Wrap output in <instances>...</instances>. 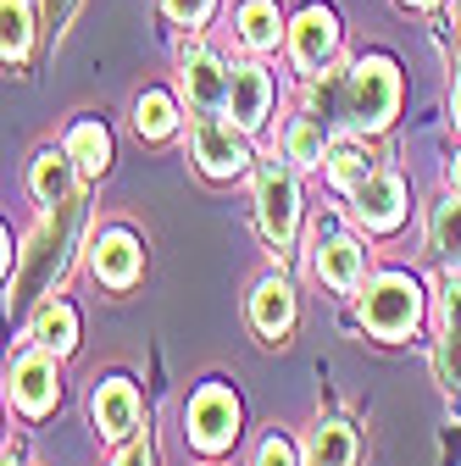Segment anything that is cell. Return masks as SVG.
Wrapping results in <instances>:
<instances>
[{"label": "cell", "instance_id": "cell-1", "mask_svg": "<svg viewBox=\"0 0 461 466\" xmlns=\"http://www.w3.org/2000/svg\"><path fill=\"white\" fill-rule=\"evenodd\" d=\"M394 106H400V73L384 56H367L351 73V89H344V116L362 128V134H378L394 123Z\"/></svg>", "mask_w": 461, "mask_h": 466}, {"label": "cell", "instance_id": "cell-2", "mask_svg": "<svg viewBox=\"0 0 461 466\" xmlns=\"http://www.w3.org/2000/svg\"><path fill=\"white\" fill-rule=\"evenodd\" d=\"M417 317H423V295H417V283L400 278V272H384L367 295H362V322H367V333H378V339L412 333Z\"/></svg>", "mask_w": 461, "mask_h": 466}, {"label": "cell", "instance_id": "cell-3", "mask_svg": "<svg viewBox=\"0 0 461 466\" xmlns=\"http://www.w3.org/2000/svg\"><path fill=\"white\" fill-rule=\"evenodd\" d=\"M256 217H261V233L283 250L295 239V222H301V189H295V172L283 167L278 156L261 167L256 178Z\"/></svg>", "mask_w": 461, "mask_h": 466}, {"label": "cell", "instance_id": "cell-4", "mask_svg": "<svg viewBox=\"0 0 461 466\" xmlns=\"http://www.w3.org/2000/svg\"><path fill=\"white\" fill-rule=\"evenodd\" d=\"M234 433H240V400L228 394L222 383H206L190 400V439H195V450L217 455V450L234 444Z\"/></svg>", "mask_w": 461, "mask_h": 466}, {"label": "cell", "instance_id": "cell-5", "mask_svg": "<svg viewBox=\"0 0 461 466\" xmlns=\"http://www.w3.org/2000/svg\"><path fill=\"white\" fill-rule=\"evenodd\" d=\"M195 156L200 167L211 172V178H240V172L251 167V150L245 139L234 134V123H222V116H195Z\"/></svg>", "mask_w": 461, "mask_h": 466}, {"label": "cell", "instance_id": "cell-6", "mask_svg": "<svg viewBox=\"0 0 461 466\" xmlns=\"http://www.w3.org/2000/svg\"><path fill=\"white\" fill-rule=\"evenodd\" d=\"M184 89H190V106L200 116L228 106V67L217 62L206 45H190V56H184Z\"/></svg>", "mask_w": 461, "mask_h": 466}, {"label": "cell", "instance_id": "cell-7", "mask_svg": "<svg viewBox=\"0 0 461 466\" xmlns=\"http://www.w3.org/2000/svg\"><path fill=\"white\" fill-rule=\"evenodd\" d=\"M56 394H62V383H56V361L50 356H23L12 361V400H17V411L28 417H45Z\"/></svg>", "mask_w": 461, "mask_h": 466}, {"label": "cell", "instance_id": "cell-8", "mask_svg": "<svg viewBox=\"0 0 461 466\" xmlns=\"http://www.w3.org/2000/svg\"><path fill=\"white\" fill-rule=\"evenodd\" d=\"M290 50H295V67L301 73H323L333 62V50H339V28L328 12H301V23L290 28Z\"/></svg>", "mask_w": 461, "mask_h": 466}, {"label": "cell", "instance_id": "cell-9", "mask_svg": "<svg viewBox=\"0 0 461 466\" xmlns=\"http://www.w3.org/2000/svg\"><path fill=\"white\" fill-rule=\"evenodd\" d=\"M267 106H272V84H267L261 67H251V62L228 67V111H234L240 128H261L267 123Z\"/></svg>", "mask_w": 461, "mask_h": 466}, {"label": "cell", "instance_id": "cell-10", "mask_svg": "<svg viewBox=\"0 0 461 466\" xmlns=\"http://www.w3.org/2000/svg\"><path fill=\"white\" fill-rule=\"evenodd\" d=\"M356 217L367 228H400V217H406V184L394 172H373L356 189Z\"/></svg>", "mask_w": 461, "mask_h": 466}, {"label": "cell", "instance_id": "cell-11", "mask_svg": "<svg viewBox=\"0 0 461 466\" xmlns=\"http://www.w3.org/2000/svg\"><path fill=\"white\" fill-rule=\"evenodd\" d=\"M95 278L111 283V289H128L139 278V245H134V233L123 228H111L95 239Z\"/></svg>", "mask_w": 461, "mask_h": 466}, {"label": "cell", "instance_id": "cell-12", "mask_svg": "<svg viewBox=\"0 0 461 466\" xmlns=\"http://www.w3.org/2000/svg\"><path fill=\"white\" fill-rule=\"evenodd\" d=\"M95 422H100L106 439H128L139 428V394H134V383H106L95 394Z\"/></svg>", "mask_w": 461, "mask_h": 466}, {"label": "cell", "instance_id": "cell-13", "mask_svg": "<svg viewBox=\"0 0 461 466\" xmlns=\"http://www.w3.org/2000/svg\"><path fill=\"white\" fill-rule=\"evenodd\" d=\"M362 267H367V250L351 245V239H328V245L317 250V278H323L328 289H356V283H362Z\"/></svg>", "mask_w": 461, "mask_h": 466}, {"label": "cell", "instance_id": "cell-14", "mask_svg": "<svg viewBox=\"0 0 461 466\" xmlns=\"http://www.w3.org/2000/svg\"><path fill=\"white\" fill-rule=\"evenodd\" d=\"M373 172H378V167H373V150H367L362 139H333V145H328V178H333L339 189L356 195Z\"/></svg>", "mask_w": 461, "mask_h": 466}, {"label": "cell", "instance_id": "cell-15", "mask_svg": "<svg viewBox=\"0 0 461 466\" xmlns=\"http://www.w3.org/2000/svg\"><path fill=\"white\" fill-rule=\"evenodd\" d=\"M251 317H256V328L267 333V339H283L290 333V322H295V295H290V283H261L256 289V300H251Z\"/></svg>", "mask_w": 461, "mask_h": 466}, {"label": "cell", "instance_id": "cell-16", "mask_svg": "<svg viewBox=\"0 0 461 466\" xmlns=\"http://www.w3.org/2000/svg\"><path fill=\"white\" fill-rule=\"evenodd\" d=\"M73 167H78V161H73L67 150H45V156L34 161V178H28L34 195H39L45 206H67V195H73Z\"/></svg>", "mask_w": 461, "mask_h": 466}, {"label": "cell", "instance_id": "cell-17", "mask_svg": "<svg viewBox=\"0 0 461 466\" xmlns=\"http://www.w3.org/2000/svg\"><path fill=\"white\" fill-rule=\"evenodd\" d=\"M356 461V433L344 422H323L306 439V466H351Z\"/></svg>", "mask_w": 461, "mask_h": 466}, {"label": "cell", "instance_id": "cell-18", "mask_svg": "<svg viewBox=\"0 0 461 466\" xmlns=\"http://www.w3.org/2000/svg\"><path fill=\"white\" fill-rule=\"evenodd\" d=\"M439 328H445V372L450 383H461V278L439 289Z\"/></svg>", "mask_w": 461, "mask_h": 466}, {"label": "cell", "instance_id": "cell-19", "mask_svg": "<svg viewBox=\"0 0 461 466\" xmlns=\"http://www.w3.org/2000/svg\"><path fill=\"white\" fill-rule=\"evenodd\" d=\"M34 339L45 344V350H73V339H78V317H73V306H39V317H34Z\"/></svg>", "mask_w": 461, "mask_h": 466}, {"label": "cell", "instance_id": "cell-20", "mask_svg": "<svg viewBox=\"0 0 461 466\" xmlns=\"http://www.w3.org/2000/svg\"><path fill=\"white\" fill-rule=\"evenodd\" d=\"M0 23H6V62H23L28 45H34V6L28 0H0Z\"/></svg>", "mask_w": 461, "mask_h": 466}, {"label": "cell", "instance_id": "cell-21", "mask_svg": "<svg viewBox=\"0 0 461 466\" xmlns=\"http://www.w3.org/2000/svg\"><path fill=\"white\" fill-rule=\"evenodd\" d=\"M67 156H73L84 172H100V167H106V156H111L106 128H100V123H78V128L67 134Z\"/></svg>", "mask_w": 461, "mask_h": 466}, {"label": "cell", "instance_id": "cell-22", "mask_svg": "<svg viewBox=\"0 0 461 466\" xmlns=\"http://www.w3.org/2000/svg\"><path fill=\"white\" fill-rule=\"evenodd\" d=\"M134 128L145 134V139H167L172 128H179V116H172V100L167 95H139V106H134Z\"/></svg>", "mask_w": 461, "mask_h": 466}, {"label": "cell", "instance_id": "cell-23", "mask_svg": "<svg viewBox=\"0 0 461 466\" xmlns=\"http://www.w3.org/2000/svg\"><path fill=\"white\" fill-rule=\"evenodd\" d=\"M240 34L256 50H272L278 45V6H272V0H251V6L240 12Z\"/></svg>", "mask_w": 461, "mask_h": 466}, {"label": "cell", "instance_id": "cell-24", "mask_svg": "<svg viewBox=\"0 0 461 466\" xmlns=\"http://www.w3.org/2000/svg\"><path fill=\"white\" fill-rule=\"evenodd\" d=\"M290 161L295 167H317L323 161V123H317V116H295V128H290Z\"/></svg>", "mask_w": 461, "mask_h": 466}, {"label": "cell", "instance_id": "cell-25", "mask_svg": "<svg viewBox=\"0 0 461 466\" xmlns=\"http://www.w3.org/2000/svg\"><path fill=\"white\" fill-rule=\"evenodd\" d=\"M167 17L184 23V28H200L211 17V0H167Z\"/></svg>", "mask_w": 461, "mask_h": 466}, {"label": "cell", "instance_id": "cell-26", "mask_svg": "<svg viewBox=\"0 0 461 466\" xmlns=\"http://www.w3.org/2000/svg\"><path fill=\"white\" fill-rule=\"evenodd\" d=\"M434 233H439V250H461V206H439Z\"/></svg>", "mask_w": 461, "mask_h": 466}, {"label": "cell", "instance_id": "cell-27", "mask_svg": "<svg viewBox=\"0 0 461 466\" xmlns=\"http://www.w3.org/2000/svg\"><path fill=\"white\" fill-rule=\"evenodd\" d=\"M256 466H295V444L290 439H267L261 455H256Z\"/></svg>", "mask_w": 461, "mask_h": 466}, {"label": "cell", "instance_id": "cell-28", "mask_svg": "<svg viewBox=\"0 0 461 466\" xmlns=\"http://www.w3.org/2000/svg\"><path fill=\"white\" fill-rule=\"evenodd\" d=\"M73 6H78V0H45V17H50V28H62V23L73 17Z\"/></svg>", "mask_w": 461, "mask_h": 466}, {"label": "cell", "instance_id": "cell-29", "mask_svg": "<svg viewBox=\"0 0 461 466\" xmlns=\"http://www.w3.org/2000/svg\"><path fill=\"white\" fill-rule=\"evenodd\" d=\"M118 466H150V450H145V444H134V450H123V455H118Z\"/></svg>", "mask_w": 461, "mask_h": 466}, {"label": "cell", "instance_id": "cell-30", "mask_svg": "<svg viewBox=\"0 0 461 466\" xmlns=\"http://www.w3.org/2000/svg\"><path fill=\"white\" fill-rule=\"evenodd\" d=\"M450 111H456V128H461V84H456V95H450Z\"/></svg>", "mask_w": 461, "mask_h": 466}, {"label": "cell", "instance_id": "cell-31", "mask_svg": "<svg viewBox=\"0 0 461 466\" xmlns=\"http://www.w3.org/2000/svg\"><path fill=\"white\" fill-rule=\"evenodd\" d=\"M456 189H461V156H456Z\"/></svg>", "mask_w": 461, "mask_h": 466}, {"label": "cell", "instance_id": "cell-32", "mask_svg": "<svg viewBox=\"0 0 461 466\" xmlns=\"http://www.w3.org/2000/svg\"><path fill=\"white\" fill-rule=\"evenodd\" d=\"M406 6H434V0H406Z\"/></svg>", "mask_w": 461, "mask_h": 466}]
</instances>
